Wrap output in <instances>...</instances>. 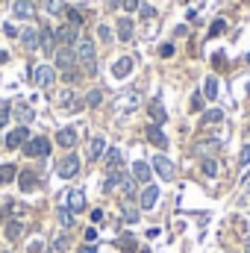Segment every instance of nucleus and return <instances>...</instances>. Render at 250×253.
<instances>
[{"label": "nucleus", "mask_w": 250, "mask_h": 253, "mask_svg": "<svg viewBox=\"0 0 250 253\" xmlns=\"http://www.w3.org/2000/svg\"><path fill=\"white\" fill-rule=\"evenodd\" d=\"M77 62H80L83 71H88V74L97 71V56H94V41H91V38H80V41H77Z\"/></svg>", "instance_id": "f257e3e1"}, {"label": "nucleus", "mask_w": 250, "mask_h": 253, "mask_svg": "<svg viewBox=\"0 0 250 253\" xmlns=\"http://www.w3.org/2000/svg\"><path fill=\"white\" fill-rule=\"evenodd\" d=\"M50 153V141L44 136H35V139H27L24 141V156H47Z\"/></svg>", "instance_id": "f03ea898"}, {"label": "nucleus", "mask_w": 250, "mask_h": 253, "mask_svg": "<svg viewBox=\"0 0 250 253\" xmlns=\"http://www.w3.org/2000/svg\"><path fill=\"white\" fill-rule=\"evenodd\" d=\"M32 83L41 85V88H50L56 83V71L50 65H38V68H32Z\"/></svg>", "instance_id": "7ed1b4c3"}, {"label": "nucleus", "mask_w": 250, "mask_h": 253, "mask_svg": "<svg viewBox=\"0 0 250 253\" xmlns=\"http://www.w3.org/2000/svg\"><path fill=\"white\" fill-rule=\"evenodd\" d=\"M74 65H77V50L74 47H59L56 50V68H62V74H65V71H74Z\"/></svg>", "instance_id": "20e7f679"}, {"label": "nucleus", "mask_w": 250, "mask_h": 253, "mask_svg": "<svg viewBox=\"0 0 250 253\" xmlns=\"http://www.w3.org/2000/svg\"><path fill=\"white\" fill-rule=\"evenodd\" d=\"M77 171H80V156H65L62 162H59V168H56V174L62 177V180H71V177H77Z\"/></svg>", "instance_id": "39448f33"}, {"label": "nucleus", "mask_w": 250, "mask_h": 253, "mask_svg": "<svg viewBox=\"0 0 250 253\" xmlns=\"http://www.w3.org/2000/svg\"><path fill=\"white\" fill-rule=\"evenodd\" d=\"M133 65H136L133 56H121V59L112 65V77H115V80H127V77L133 74Z\"/></svg>", "instance_id": "423d86ee"}, {"label": "nucleus", "mask_w": 250, "mask_h": 253, "mask_svg": "<svg viewBox=\"0 0 250 253\" xmlns=\"http://www.w3.org/2000/svg\"><path fill=\"white\" fill-rule=\"evenodd\" d=\"M153 171H156L162 180H174V174H177L174 162H171V159H165V156H156V159H153Z\"/></svg>", "instance_id": "0eeeda50"}, {"label": "nucleus", "mask_w": 250, "mask_h": 253, "mask_svg": "<svg viewBox=\"0 0 250 253\" xmlns=\"http://www.w3.org/2000/svg\"><path fill=\"white\" fill-rule=\"evenodd\" d=\"M65 206H68V212H71V215H74V212H83V209H85V195H83L80 189H71V192H68Z\"/></svg>", "instance_id": "6e6552de"}, {"label": "nucleus", "mask_w": 250, "mask_h": 253, "mask_svg": "<svg viewBox=\"0 0 250 253\" xmlns=\"http://www.w3.org/2000/svg\"><path fill=\"white\" fill-rule=\"evenodd\" d=\"M56 41H59L62 47H71L74 41H80V38H77V27H71V24L59 27V29H56Z\"/></svg>", "instance_id": "1a4fd4ad"}, {"label": "nucleus", "mask_w": 250, "mask_h": 253, "mask_svg": "<svg viewBox=\"0 0 250 253\" xmlns=\"http://www.w3.org/2000/svg\"><path fill=\"white\" fill-rule=\"evenodd\" d=\"M139 103H141V100H139V94H136V91H127L124 97H118L115 109H118V112H133V109H139Z\"/></svg>", "instance_id": "9d476101"}, {"label": "nucleus", "mask_w": 250, "mask_h": 253, "mask_svg": "<svg viewBox=\"0 0 250 253\" xmlns=\"http://www.w3.org/2000/svg\"><path fill=\"white\" fill-rule=\"evenodd\" d=\"M144 136H147V141H150V144H156V147H168V139H165V133L159 130V124H147Z\"/></svg>", "instance_id": "9b49d317"}, {"label": "nucleus", "mask_w": 250, "mask_h": 253, "mask_svg": "<svg viewBox=\"0 0 250 253\" xmlns=\"http://www.w3.org/2000/svg\"><path fill=\"white\" fill-rule=\"evenodd\" d=\"M27 139H29V130H27V127H15V130L6 136V147H12V150H15V147H21Z\"/></svg>", "instance_id": "f8f14e48"}, {"label": "nucleus", "mask_w": 250, "mask_h": 253, "mask_svg": "<svg viewBox=\"0 0 250 253\" xmlns=\"http://www.w3.org/2000/svg\"><path fill=\"white\" fill-rule=\"evenodd\" d=\"M156 200H159V189H156V186H144V189H141V209H144V212L153 209Z\"/></svg>", "instance_id": "ddd939ff"}, {"label": "nucleus", "mask_w": 250, "mask_h": 253, "mask_svg": "<svg viewBox=\"0 0 250 253\" xmlns=\"http://www.w3.org/2000/svg\"><path fill=\"white\" fill-rule=\"evenodd\" d=\"M56 141H59L62 147H74V144H77V130H71V127H62V130L56 133Z\"/></svg>", "instance_id": "4468645a"}, {"label": "nucleus", "mask_w": 250, "mask_h": 253, "mask_svg": "<svg viewBox=\"0 0 250 253\" xmlns=\"http://www.w3.org/2000/svg\"><path fill=\"white\" fill-rule=\"evenodd\" d=\"M62 106H65V109H71V112H80V109L85 106V100H80L74 91H65V94H62Z\"/></svg>", "instance_id": "2eb2a0df"}, {"label": "nucleus", "mask_w": 250, "mask_h": 253, "mask_svg": "<svg viewBox=\"0 0 250 253\" xmlns=\"http://www.w3.org/2000/svg\"><path fill=\"white\" fill-rule=\"evenodd\" d=\"M103 150H106V139H103V136H94L91 144H88V156H91V159H100Z\"/></svg>", "instance_id": "dca6fc26"}, {"label": "nucleus", "mask_w": 250, "mask_h": 253, "mask_svg": "<svg viewBox=\"0 0 250 253\" xmlns=\"http://www.w3.org/2000/svg\"><path fill=\"white\" fill-rule=\"evenodd\" d=\"M133 177H136L139 183H147V180H150V165H147L144 159H139V162L133 165Z\"/></svg>", "instance_id": "f3484780"}, {"label": "nucleus", "mask_w": 250, "mask_h": 253, "mask_svg": "<svg viewBox=\"0 0 250 253\" xmlns=\"http://www.w3.org/2000/svg\"><path fill=\"white\" fill-rule=\"evenodd\" d=\"M147 112H150V118H153V124H165V106H162L159 100H150V106H147Z\"/></svg>", "instance_id": "a211bd4d"}, {"label": "nucleus", "mask_w": 250, "mask_h": 253, "mask_svg": "<svg viewBox=\"0 0 250 253\" xmlns=\"http://www.w3.org/2000/svg\"><path fill=\"white\" fill-rule=\"evenodd\" d=\"M18 183H21L24 192H32V189L38 186V177H35L32 171H24V174H18Z\"/></svg>", "instance_id": "6ab92c4d"}, {"label": "nucleus", "mask_w": 250, "mask_h": 253, "mask_svg": "<svg viewBox=\"0 0 250 253\" xmlns=\"http://www.w3.org/2000/svg\"><path fill=\"white\" fill-rule=\"evenodd\" d=\"M118 38H121V41H130V38H133V21H130V18H121V21H118Z\"/></svg>", "instance_id": "aec40b11"}, {"label": "nucleus", "mask_w": 250, "mask_h": 253, "mask_svg": "<svg viewBox=\"0 0 250 253\" xmlns=\"http://www.w3.org/2000/svg\"><path fill=\"white\" fill-rule=\"evenodd\" d=\"M15 115H18V121H21V127H27V124H29V121L35 118V112H32L29 106H24V103H18V106H15Z\"/></svg>", "instance_id": "412c9836"}, {"label": "nucleus", "mask_w": 250, "mask_h": 253, "mask_svg": "<svg viewBox=\"0 0 250 253\" xmlns=\"http://www.w3.org/2000/svg\"><path fill=\"white\" fill-rule=\"evenodd\" d=\"M118 248H121V253H136V236L133 233H124L118 239Z\"/></svg>", "instance_id": "4be33fe9"}, {"label": "nucleus", "mask_w": 250, "mask_h": 253, "mask_svg": "<svg viewBox=\"0 0 250 253\" xmlns=\"http://www.w3.org/2000/svg\"><path fill=\"white\" fill-rule=\"evenodd\" d=\"M53 41H56V35H53V29H41L38 32V44H41V50H53Z\"/></svg>", "instance_id": "5701e85b"}, {"label": "nucleus", "mask_w": 250, "mask_h": 253, "mask_svg": "<svg viewBox=\"0 0 250 253\" xmlns=\"http://www.w3.org/2000/svg\"><path fill=\"white\" fill-rule=\"evenodd\" d=\"M12 9H15V15H18V18H32V12H35L29 0H18V3L12 6Z\"/></svg>", "instance_id": "b1692460"}, {"label": "nucleus", "mask_w": 250, "mask_h": 253, "mask_svg": "<svg viewBox=\"0 0 250 253\" xmlns=\"http://www.w3.org/2000/svg\"><path fill=\"white\" fill-rule=\"evenodd\" d=\"M203 97H209V100L218 97V80H215V77H206V83H203Z\"/></svg>", "instance_id": "393cba45"}, {"label": "nucleus", "mask_w": 250, "mask_h": 253, "mask_svg": "<svg viewBox=\"0 0 250 253\" xmlns=\"http://www.w3.org/2000/svg\"><path fill=\"white\" fill-rule=\"evenodd\" d=\"M21 41H24V47H29V50H35V47H38V32H35V29H24V35H21Z\"/></svg>", "instance_id": "a878e982"}, {"label": "nucleus", "mask_w": 250, "mask_h": 253, "mask_svg": "<svg viewBox=\"0 0 250 253\" xmlns=\"http://www.w3.org/2000/svg\"><path fill=\"white\" fill-rule=\"evenodd\" d=\"M21 233H24V224H21V221H9V224H6V239H9V242H15Z\"/></svg>", "instance_id": "bb28decb"}, {"label": "nucleus", "mask_w": 250, "mask_h": 253, "mask_svg": "<svg viewBox=\"0 0 250 253\" xmlns=\"http://www.w3.org/2000/svg\"><path fill=\"white\" fill-rule=\"evenodd\" d=\"M121 192H124L127 197H133V195H136V177H127V174H124V177H121Z\"/></svg>", "instance_id": "cd10ccee"}, {"label": "nucleus", "mask_w": 250, "mask_h": 253, "mask_svg": "<svg viewBox=\"0 0 250 253\" xmlns=\"http://www.w3.org/2000/svg\"><path fill=\"white\" fill-rule=\"evenodd\" d=\"M15 165H0V186H6V183H12L15 180Z\"/></svg>", "instance_id": "c85d7f7f"}, {"label": "nucleus", "mask_w": 250, "mask_h": 253, "mask_svg": "<svg viewBox=\"0 0 250 253\" xmlns=\"http://www.w3.org/2000/svg\"><path fill=\"white\" fill-rule=\"evenodd\" d=\"M103 162H106V168H109V174H112V171H115V168L121 165V153H118V150H109Z\"/></svg>", "instance_id": "c756f323"}, {"label": "nucleus", "mask_w": 250, "mask_h": 253, "mask_svg": "<svg viewBox=\"0 0 250 253\" xmlns=\"http://www.w3.org/2000/svg\"><path fill=\"white\" fill-rule=\"evenodd\" d=\"M85 103H88V106H100V103H103V91H100V88H91V91L85 94Z\"/></svg>", "instance_id": "7c9ffc66"}, {"label": "nucleus", "mask_w": 250, "mask_h": 253, "mask_svg": "<svg viewBox=\"0 0 250 253\" xmlns=\"http://www.w3.org/2000/svg\"><path fill=\"white\" fill-rule=\"evenodd\" d=\"M221 118H224V112H221V109H209V112L203 115V124H218Z\"/></svg>", "instance_id": "2f4dec72"}, {"label": "nucleus", "mask_w": 250, "mask_h": 253, "mask_svg": "<svg viewBox=\"0 0 250 253\" xmlns=\"http://www.w3.org/2000/svg\"><path fill=\"white\" fill-rule=\"evenodd\" d=\"M215 147H218V141H209V139H206V141H200V144H194V153L200 156V153H209V150H215Z\"/></svg>", "instance_id": "473e14b6"}, {"label": "nucleus", "mask_w": 250, "mask_h": 253, "mask_svg": "<svg viewBox=\"0 0 250 253\" xmlns=\"http://www.w3.org/2000/svg\"><path fill=\"white\" fill-rule=\"evenodd\" d=\"M44 9H47L50 15H59V12L65 9V3H62V0H44Z\"/></svg>", "instance_id": "72a5a7b5"}, {"label": "nucleus", "mask_w": 250, "mask_h": 253, "mask_svg": "<svg viewBox=\"0 0 250 253\" xmlns=\"http://www.w3.org/2000/svg\"><path fill=\"white\" fill-rule=\"evenodd\" d=\"M227 29V21L224 18H218V21H212V27H209V35H221Z\"/></svg>", "instance_id": "f704fd0d"}, {"label": "nucleus", "mask_w": 250, "mask_h": 253, "mask_svg": "<svg viewBox=\"0 0 250 253\" xmlns=\"http://www.w3.org/2000/svg\"><path fill=\"white\" fill-rule=\"evenodd\" d=\"M203 174L206 177H215L218 174V162L215 159H203Z\"/></svg>", "instance_id": "c9c22d12"}, {"label": "nucleus", "mask_w": 250, "mask_h": 253, "mask_svg": "<svg viewBox=\"0 0 250 253\" xmlns=\"http://www.w3.org/2000/svg\"><path fill=\"white\" fill-rule=\"evenodd\" d=\"M121 177H124L121 171H112V174H109V180H106V192H112L115 186H121Z\"/></svg>", "instance_id": "e433bc0d"}, {"label": "nucleus", "mask_w": 250, "mask_h": 253, "mask_svg": "<svg viewBox=\"0 0 250 253\" xmlns=\"http://www.w3.org/2000/svg\"><path fill=\"white\" fill-rule=\"evenodd\" d=\"M59 221H62V227H65V230L74 224V215L68 212V206H65V209H59Z\"/></svg>", "instance_id": "4c0bfd02"}, {"label": "nucleus", "mask_w": 250, "mask_h": 253, "mask_svg": "<svg viewBox=\"0 0 250 253\" xmlns=\"http://www.w3.org/2000/svg\"><path fill=\"white\" fill-rule=\"evenodd\" d=\"M68 24H71V27H80V24H83V15H80L77 9H68Z\"/></svg>", "instance_id": "58836bf2"}, {"label": "nucleus", "mask_w": 250, "mask_h": 253, "mask_svg": "<svg viewBox=\"0 0 250 253\" xmlns=\"http://www.w3.org/2000/svg\"><path fill=\"white\" fill-rule=\"evenodd\" d=\"M9 115H12V106H9V103H3V106H0V127H6V124H9Z\"/></svg>", "instance_id": "ea45409f"}, {"label": "nucleus", "mask_w": 250, "mask_h": 253, "mask_svg": "<svg viewBox=\"0 0 250 253\" xmlns=\"http://www.w3.org/2000/svg\"><path fill=\"white\" fill-rule=\"evenodd\" d=\"M124 221L127 224H136L139 221V209H124Z\"/></svg>", "instance_id": "a19ab883"}, {"label": "nucleus", "mask_w": 250, "mask_h": 253, "mask_svg": "<svg viewBox=\"0 0 250 253\" xmlns=\"http://www.w3.org/2000/svg\"><path fill=\"white\" fill-rule=\"evenodd\" d=\"M97 35H100V41H112V29H109L106 24H103V27L97 29Z\"/></svg>", "instance_id": "79ce46f5"}, {"label": "nucleus", "mask_w": 250, "mask_h": 253, "mask_svg": "<svg viewBox=\"0 0 250 253\" xmlns=\"http://www.w3.org/2000/svg\"><path fill=\"white\" fill-rule=\"evenodd\" d=\"M192 109H194V112L203 109V94H194V97H192Z\"/></svg>", "instance_id": "37998d69"}, {"label": "nucleus", "mask_w": 250, "mask_h": 253, "mask_svg": "<svg viewBox=\"0 0 250 253\" xmlns=\"http://www.w3.org/2000/svg\"><path fill=\"white\" fill-rule=\"evenodd\" d=\"M159 56H165V59L174 56V44H162V47H159Z\"/></svg>", "instance_id": "c03bdc74"}, {"label": "nucleus", "mask_w": 250, "mask_h": 253, "mask_svg": "<svg viewBox=\"0 0 250 253\" xmlns=\"http://www.w3.org/2000/svg\"><path fill=\"white\" fill-rule=\"evenodd\" d=\"M62 80H65V83H77V80H80V74H77V71H65V74H62Z\"/></svg>", "instance_id": "a18cd8bd"}, {"label": "nucleus", "mask_w": 250, "mask_h": 253, "mask_svg": "<svg viewBox=\"0 0 250 253\" xmlns=\"http://www.w3.org/2000/svg\"><path fill=\"white\" fill-rule=\"evenodd\" d=\"M85 242H88V245H94V242H97V230H94V227H88V230H85Z\"/></svg>", "instance_id": "49530a36"}, {"label": "nucleus", "mask_w": 250, "mask_h": 253, "mask_svg": "<svg viewBox=\"0 0 250 253\" xmlns=\"http://www.w3.org/2000/svg\"><path fill=\"white\" fill-rule=\"evenodd\" d=\"M121 6H124L127 12H136V9H139V0H121Z\"/></svg>", "instance_id": "de8ad7c7"}, {"label": "nucleus", "mask_w": 250, "mask_h": 253, "mask_svg": "<svg viewBox=\"0 0 250 253\" xmlns=\"http://www.w3.org/2000/svg\"><path fill=\"white\" fill-rule=\"evenodd\" d=\"M139 9H141V15H144V18H153V15H156V9H153V6H147V3H144V6H139Z\"/></svg>", "instance_id": "09e8293b"}, {"label": "nucleus", "mask_w": 250, "mask_h": 253, "mask_svg": "<svg viewBox=\"0 0 250 253\" xmlns=\"http://www.w3.org/2000/svg\"><path fill=\"white\" fill-rule=\"evenodd\" d=\"M65 248H68V236H59L56 239V251H65Z\"/></svg>", "instance_id": "8fccbe9b"}, {"label": "nucleus", "mask_w": 250, "mask_h": 253, "mask_svg": "<svg viewBox=\"0 0 250 253\" xmlns=\"http://www.w3.org/2000/svg\"><path fill=\"white\" fill-rule=\"evenodd\" d=\"M242 165H250V144L242 150Z\"/></svg>", "instance_id": "3c124183"}, {"label": "nucleus", "mask_w": 250, "mask_h": 253, "mask_svg": "<svg viewBox=\"0 0 250 253\" xmlns=\"http://www.w3.org/2000/svg\"><path fill=\"white\" fill-rule=\"evenodd\" d=\"M91 221H94V224H100V221H103V212H100V209H94V212H91Z\"/></svg>", "instance_id": "603ef678"}, {"label": "nucleus", "mask_w": 250, "mask_h": 253, "mask_svg": "<svg viewBox=\"0 0 250 253\" xmlns=\"http://www.w3.org/2000/svg\"><path fill=\"white\" fill-rule=\"evenodd\" d=\"M80 253H97V251H94V245H83V248H80Z\"/></svg>", "instance_id": "864d4df0"}, {"label": "nucleus", "mask_w": 250, "mask_h": 253, "mask_svg": "<svg viewBox=\"0 0 250 253\" xmlns=\"http://www.w3.org/2000/svg\"><path fill=\"white\" fill-rule=\"evenodd\" d=\"M6 59H9V53H6V50H0V62H6Z\"/></svg>", "instance_id": "5fc2aeb1"}, {"label": "nucleus", "mask_w": 250, "mask_h": 253, "mask_svg": "<svg viewBox=\"0 0 250 253\" xmlns=\"http://www.w3.org/2000/svg\"><path fill=\"white\" fill-rule=\"evenodd\" d=\"M141 253H150V251H141Z\"/></svg>", "instance_id": "6e6d98bb"}, {"label": "nucleus", "mask_w": 250, "mask_h": 253, "mask_svg": "<svg viewBox=\"0 0 250 253\" xmlns=\"http://www.w3.org/2000/svg\"><path fill=\"white\" fill-rule=\"evenodd\" d=\"M248 253H250V245H248Z\"/></svg>", "instance_id": "4d7b16f0"}]
</instances>
